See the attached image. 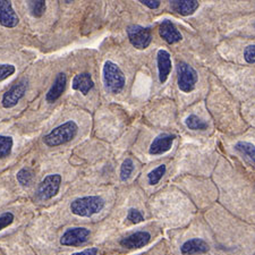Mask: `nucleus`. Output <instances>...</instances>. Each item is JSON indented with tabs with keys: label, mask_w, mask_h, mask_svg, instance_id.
<instances>
[{
	"label": "nucleus",
	"mask_w": 255,
	"mask_h": 255,
	"mask_svg": "<svg viewBox=\"0 0 255 255\" xmlns=\"http://www.w3.org/2000/svg\"><path fill=\"white\" fill-rule=\"evenodd\" d=\"M151 241V234L144 230V232H136L131 235L123 238L121 241V245L125 249L135 250L141 249L147 245Z\"/></svg>",
	"instance_id": "nucleus-10"
},
{
	"label": "nucleus",
	"mask_w": 255,
	"mask_h": 255,
	"mask_svg": "<svg viewBox=\"0 0 255 255\" xmlns=\"http://www.w3.org/2000/svg\"><path fill=\"white\" fill-rule=\"evenodd\" d=\"M170 6L171 9L175 10L176 13L188 16L195 13L200 3L196 0H175V1H170Z\"/></svg>",
	"instance_id": "nucleus-17"
},
{
	"label": "nucleus",
	"mask_w": 255,
	"mask_h": 255,
	"mask_svg": "<svg viewBox=\"0 0 255 255\" xmlns=\"http://www.w3.org/2000/svg\"><path fill=\"white\" fill-rule=\"evenodd\" d=\"M244 59L248 61L249 64L255 63V46L254 44H251V46L246 47L245 51H244Z\"/></svg>",
	"instance_id": "nucleus-28"
},
{
	"label": "nucleus",
	"mask_w": 255,
	"mask_h": 255,
	"mask_svg": "<svg viewBox=\"0 0 255 255\" xmlns=\"http://www.w3.org/2000/svg\"><path fill=\"white\" fill-rule=\"evenodd\" d=\"M157 61H158V71H159V81L160 83H164L167 81L168 76L170 75L171 72V58L170 53L167 50L158 51L157 55Z\"/></svg>",
	"instance_id": "nucleus-13"
},
{
	"label": "nucleus",
	"mask_w": 255,
	"mask_h": 255,
	"mask_svg": "<svg viewBox=\"0 0 255 255\" xmlns=\"http://www.w3.org/2000/svg\"><path fill=\"white\" fill-rule=\"evenodd\" d=\"M14 221V215L11 212H5L0 215V230L5 229L8 226H10Z\"/></svg>",
	"instance_id": "nucleus-27"
},
{
	"label": "nucleus",
	"mask_w": 255,
	"mask_h": 255,
	"mask_svg": "<svg viewBox=\"0 0 255 255\" xmlns=\"http://www.w3.org/2000/svg\"><path fill=\"white\" fill-rule=\"evenodd\" d=\"M91 232L84 227L68 228L60 238V244L64 246H80L88 242Z\"/></svg>",
	"instance_id": "nucleus-7"
},
{
	"label": "nucleus",
	"mask_w": 255,
	"mask_h": 255,
	"mask_svg": "<svg viewBox=\"0 0 255 255\" xmlns=\"http://www.w3.org/2000/svg\"><path fill=\"white\" fill-rule=\"evenodd\" d=\"M15 73V67L13 65L3 64L0 65V82L6 80Z\"/></svg>",
	"instance_id": "nucleus-25"
},
{
	"label": "nucleus",
	"mask_w": 255,
	"mask_h": 255,
	"mask_svg": "<svg viewBox=\"0 0 255 255\" xmlns=\"http://www.w3.org/2000/svg\"><path fill=\"white\" fill-rule=\"evenodd\" d=\"M16 177H17V180L20 185L27 186V185H30L32 183L34 174H33V171L30 168H23V169H20L17 172V176Z\"/></svg>",
	"instance_id": "nucleus-23"
},
{
	"label": "nucleus",
	"mask_w": 255,
	"mask_h": 255,
	"mask_svg": "<svg viewBox=\"0 0 255 255\" xmlns=\"http://www.w3.org/2000/svg\"><path fill=\"white\" fill-rule=\"evenodd\" d=\"M105 208V200L100 196H84L74 200L71 203V211L79 217H92Z\"/></svg>",
	"instance_id": "nucleus-2"
},
{
	"label": "nucleus",
	"mask_w": 255,
	"mask_h": 255,
	"mask_svg": "<svg viewBox=\"0 0 255 255\" xmlns=\"http://www.w3.org/2000/svg\"><path fill=\"white\" fill-rule=\"evenodd\" d=\"M94 86V82L92 80V76L89 73H81L73 79L72 88L75 91H80L83 96H86Z\"/></svg>",
	"instance_id": "nucleus-16"
},
{
	"label": "nucleus",
	"mask_w": 255,
	"mask_h": 255,
	"mask_svg": "<svg viewBox=\"0 0 255 255\" xmlns=\"http://www.w3.org/2000/svg\"><path fill=\"white\" fill-rule=\"evenodd\" d=\"M127 220H129L131 224H139L144 220V218L142 216V213L138 211L136 209H129L128 210V215H127Z\"/></svg>",
	"instance_id": "nucleus-26"
},
{
	"label": "nucleus",
	"mask_w": 255,
	"mask_h": 255,
	"mask_svg": "<svg viewBox=\"0 0 255 255\" xmlns=\"http://www.w3.org/2000/svg\"><path fill=\"white\" fill-rule=\"evenodd\" d=\"M139 2H142L144 6L149 7L150 9H157L161 5V1H159V0H141Z\"/></svg>",
	"instance_id": "nucleus-29"
},
{
	"label": "nucleus",
	"mask_w": 255,
	"mask_h": 255,
	"mask_svg": "<svg viewBox=\"0 0 255 255\" xmlns=\"http://www.w3.org/2000/svg\"><path fill=\"white\" fill-rule=\"evenodd\" d=\"M235 149L240 151L241 153L246 155L251 161L254 162V157H255V147L253 144L248 143V142H238L236 144Z\"/></svg>",
	"instance_id": "nucleus-20"
},
{
	"label": "nucleus",
	"mask_w": 255,
	"mask_h": 255,
	"mask_svg": "<svg viewBox=\"0 0 255 255\" xmlns=\"http://www.w3.org/2000/svg\"><path fill=\"white\" fill-rule=\"evenodd\" d=\"M77 131H79V126H77L75 122H66L46 135L43 138V142L46 145L50 147L63 145V144L71 142L77 135Z\"/></svg>",
	"instance_id": "nucleus-1"
},
{
	"label": "nucleus",
	"mask_w": 255,
	"mask_h": 255,
	"mask_svg": "<svg viewBox=\"0 0 255 255\" xmlns=\"http://www.w3.org/2000/svg\"><path fill=\"white\" fill-rule=\"evenodd\" d=\"M210 250L209 244L201 238H193L185 242L180 248V252L183 255H195V254H204Z\"/></svg>",
	"instance_id": "nucleus-14"
},
{
	"label": "nucleus",
	"mask_w": 255,
	"mask_h": 255,
	"mask_svg": "<svg viewBox=\"0 0 255 255\" xmlns=\"http://www.w3.org/2000/svg\"><path fill=\"white\" fill-rule=\"evenodd\" d=\"M185 124L192 130H204L208 128V124L196 115H190L185 121Z\"/></svg>",
	"instance_id": "nucleus-18"
},
{
	"label": "nucleus",
	"mask_w": 255,
	"mask_h": 255,
	"mask_svg": "<svg viewBox=\"0 0 255 255\" xmlns=\"http://www.w3.org/2000/svg\"><path fill=\"white\" fill-rule=\"evenodd\" d=\"M98 249L97 248H90V249H86L84 251H82V252H77V253H74L72 255H98Z\"/></svg>",
	"instance_id": "nucleus-30"
},
{
	"label": "nucleus",
	"mask_w": 255,
	"mask_h": 255,
	"mask_svg": "<svg viewBox=\"0 0 255 255\" xmlns=\"http://www.w3.org/2000/svg\"><path fill=\"white\" fill-rule=\"evenodd\" d=\"M175 139V135L171 134H161L153 139L151 143L149 153L152 155H158L166 153L167 151L171 149L172 142Z\"/></svg>",
	"instance_id": "nucleus-12"
},
{
	"label": "nucleus",
	"mask_w": 255,
	"mask_h": 255,
	"mask_svg": "<svg viewBox=\"0 0 255 255\" xmlns=\"http://www.w3.org/2000/svg\"><path fill=\"white\" fill-rule=\"evenodd\" d=\"M127 35H128L129 42L131 46L136 49H145L150 46L152 35L149 27H143L139 25H130L127 27Z\"/></svg>",
	"instance_id": "nucleus-5"
},
{
	"label": "nucleus",
	"mask_w": 255,
	"mask_h": 255,
	"mask_svg": "<svg viewBox=\"0 0 255 255\" xmlns=\"http://www.w3.org/2000/svg\"><path fill=\"white\" fill-rule=\"evenodd\" d=\"M197 82V73L191 65L184 61L177 65V83L178 88L185 93H190L195 89Z\"/></svg>",
	"instance_id": "nucleus-4"
},
{
	"label": "nucleus",
	"mask_w": 255,
	"mask_h": 255,
	"mask_svg": "<svg viewBox=\"0 0 255 255\" xmlns=\"http://www.w3.org/2000/svg\"><path fill=\"white\" fill-rule=\"evenodd\" d=\"M166 170H167V167L164 166V164H160L159 167L154 168L153 170H152L149 175H147V178H149V184L152 185H157L160 179L162 178L163 175L166 174Z\"/></svg>",
	"instance_id": "nucleus-22"
},
{
	"label": "nucleus",
	"mask_w": 255,
	"mask_h": 255,
	"mask_svg": "<svg viewBox=\"0 0 255 255\" xmlns=\"http://www.w3.org/2000/svg\"><path fill=\"white\" fill-rule=\"evenodd\" d=\"M159 34L161 38L166 41L167 43L174 44L182 41L183 35L180 34V32L177 30V27L174 25V23H171V20H163L159 26Z\"/></svg>",
	"instance_id": "nucleus-11"
},
{
	"label": "nucleus",
	"mask_w": 255,
	"mask_h": 255,
	"mask_svg": "<svg viewBox=\"0 0 255 255\" xmlns=\"http://www.w3.org/2000/svg\"><path fill=\"white\" fill-rule=\"evenodd\" d=\"M18 22L19 18L14 11L11 2L0 0V24L5 27L11 28L17 25Z\"/></svg>",
	"instance_id": "nucleus-9"
},
{
	"label": "nucleus",
	"mask_w": 255,
	"mask_h": 255,
	"mask_svg": "<svg viewBox=\"0 0 255 255\" xmlns=\"http://www.w3.org/2000/svg\"><path fill=\"white\" fill-rule=\"evenodd\" d=\"M104 83L106 89L117 94L124 89L125 75L118 66L113 61H106L104 66Z\"/></svg>",
	"instance_id": "nucleus-3"
},
{
	"label": "nucleus",
	"mask_w": 255,
	"mask_h": 255,
	"mask_svg": "<svg viewBox=\"0 0 255 255\" xmlns=\"http://www.w3.org/2000/svg\"><path fill=\"white\" fill-rule=\"evenodd\" d=\"M14 141L10 136L0 135V158H6L10 154Z\"/></svg>",
	"instance_id": "nucleus-19"
},
{
	"label": "nucleus",
	"mask_w": 255,
	"mask_h": 255,
	"mask_svg": "<svg viewBox=\"0 0 255 255\" xmlns=\"http://www.w3.org/2000/svg\"><path fill=\"white\" fill-rule=\"evenodd\" d=\"M60 184H61L60 175L58 174L49 175L40 183L38 191H36V195H38L39 199L42 201L50 200L53 196H56L57 193L59 192Z\"/></svg>",
	"instance_id": "nucleus-6"
},
{
	"label": "nucleus",
	"mask_w": 255,
	"mask_h": 255,
	"mask_svg": "<svg viewBox=\"0 0 255 255\" xmlns=\"http://www.w3.org/2000/svg\"><path fill=\"white\" fill-rule=\"evenodd\" d=\"M66 84H67V77H66L64 73H59L58 75L56 76L55 81H53V84L51 85L50 90H49L47 93L46 100L48 102H50V104L56 102L61 97V94L64 93Z\"/></svg>",
	"instance_id": "nucleus-15"
},
{
	"label": "nucleus",
	"mask_w": 255,
	"mask_h": 255,
	"mask_svg": "<svg viewBox=\"0 0 255 255\" xmlns=\"http://www.w3.org/2000/svg\"><path fill=\"white\" fill-rule=\"evenodd\" d=\"M27 90V81L20 80L18 83L14 84L8 91L3 94L2 107L3 108H13L18 104L20 99L24 97Z\"/></svg>",
	"instance_id": "nucleus-8"
},
{
	"label": "nucleus",
	"mask_w": 255,
	"mask_h": 255,
	"mask_svg": "<svg viewBox=\"0 0 255 255\" xmlns=\"http://www.w3.org/2000/svg\"><path fill=\"white\" fill-rule=\"evenodd\" d=\"M28 8H30L31 14L34 17H41L46 11V1L43 0H36V1H27Z\"/></svg>",
	"instance_id": "nucleus-21"
},
{
	"label": "nucleus",
	"mask_w": 255,
	"mask_h": 255,
	"mask_svg": "<svg viewBox=\"0 0 255 255\" xmlns=\"http://www.w3.org/2000/svg\"><path fill=\"white\" fill-rule=\"evenodd\" d=\"M134 170V162L133 160L127 158L124 162L122 164V168H121V179L123 182H126V180H128L130 178V175L131 172Z\"/></svg>",
	"instance_id": "nucleus-24"
}]
</instances>
